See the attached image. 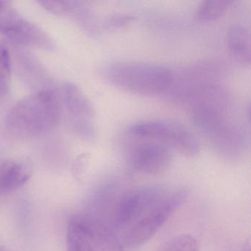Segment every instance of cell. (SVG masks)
<instances>
[{
	"label": "cell",
	"instance_id": "1",
	"mask_svg": "<svg viewBox=\"0 0 251 251\" xmlns=\"http://www.w3.org/2000/svg\"><path fill=\"white\" fill-rule=\"evenodd\" d=\"M190 104L194 126L218 153L231 158L243 153L246 135L227 116L230 97L223 88L210 89Z\"/></svg>",
	"mask_w": 251,
	"mask_h": 251
},
{
	"label": "cell",
	"instance_id": "2",
	"mask_svg": "<svg viewBox=\"0 0 251 251\" xmlns=\"http://www.w3.org/2000/svg\"><path fill=\"white\" fill-rule=\"evenodd\" d=\"M59 117L58 95L52 89H43L17 102L6 114L4 125L13 137L30 139L53 128Z\"/></svg>",
	"mask_w": 251,
	"mask_h": 251
},
{
	"label": "cell",
	"instance_id": "3",
	"mask_svg": "<svg viewBox=\"0 0 251 251\" xmlns=\"http://www.w3.org/2000/svg\"><path fill=\"white\" fill-rule=\"evenodd\" d=\"M188 197L186 189H170L144 205L128 224L118 233L125 251L142 246L151 239L164 223L183 205Z\"/></svg>",
	"mask_w": 251,
	"mask_h": 251
},
{
	"label": "cell",
	"instance_id": "4",
	"mask_svg": "<svg viewBox=\"0 0 251 251\" xmlns=\"http://www.w3.org/2000/svg\"><path fill=\"white\" fill-rule=\"evenodd\" d=\"M104 77L111 85L130 93L152 96L167 92L172 71L164 66L139 61H117L105 67Z\"/></svg>",
	"mask_w": 251,
	"mask_h": 251
},
{
	"label": "cell",
	"instance_id": "5",
	"mask_svg": "<svg viewBox=\"0 0 251 251\" xmlns=\"http://www.w3.org/2000/svg\"><path fill=\"white\" fill-rule=\"evenodd\" d=\"M128 133L134 137L162 144L184 156H195L200 151V143L195 135L184 126L176 122H140L130 126Z\"/></svg>",
	"mask_w": 251,
	"mask_h": 251
},
{
	"label": "cell",
	"instance_id": "6",
	"mask_svg": "<svg viewBox=\"0 0 251 251\" xmlns=\"http://www.w3.org/2000/svg\"><path fill=\"white\" fill-rule=\"evenodd\" d=\"M117 236L109 225L84 215L69 222L67 251H118Z\"/></svg>",
	"mask_w": 251,
	"mask_h": 251
},
{
	"label": "cell",
	"instance_id": "7",
	"mask_svg": "<svg viewBox=\"0 0 251 251\" xmlns=\"http://www.w3.org/2000/svg\"><path fill=\"white\" fill-rule=\"evenodd\" d=\"M0 33L23 46L48 51L55 48L46 32L25 18L8 1H0Z\"/></svg>",
	"mask_w": 251,
	"mask_h": 251
},
{
	"label": "cell",
	"instance_id": "8",
	"mask_svg": "<svg viewBox=\"0 0 251 251\" xmlns=\"http://www.w3.org/2000/svg\"><path fill=\"white\" fill-rule=\"evenodd\" d=\"M171 161V150L153 141L137 144L129 153V162L131 167L144 174L164 173L170 167Z\"/></svg>",
	"mask_w": 251,
	"mask_h": 251
},
{
	"label": "cell",
	"instance_id": "9",
	"mask_svg": "<svg viewBox=\"0 0 251 251\" xmlns=\"http://www.w3.org/2000/svg\"><path fill=\"white\" fill-rule=\"evenodd\" d=\"M66 105L77 133L89 140L96 136L95 111L84 94L73 83H67L64 87Z\"/></svg>",
	"mask_w": 251,
	"mask_h": 251
},
{
	"label": "cell",
	"instance_id": "10",
	"mask_svg": "<svg viewBox=\"0 0 251 251\" xmlns=\"http://www.w3.org/2000/svg\"><path fill=\"white\" fill-rule=\"evenodd\" d=\"M33 167L23 159H9L0 169V186L8 191H14L24 186L31 177Z\"/></svg>",
	"mask_w": 251,
	"mask_h": 251
},
{
	"label": "cell",
	"instance_id": "11",
	"mask_svg": "<svg viewBox=\"0 0 251 251\" xmlns=\"http://www.w3.org/2000/svg\"><path fill=\"white\" fill-rule=\"evenodd\" d=\"M226 42L229 52L237 62L245 66L251 64V33L247 27L242 25L230 27Z\"/></svg>",
	"mask_w": 251,
	"mask_h": 251
},
{
	"label": "cell",
	"instance_id": "12",
	"mask_svg": "<svg viewBox=\"0 0 251 251\" xmlns=\"http://www.w3.org/2000/svg\"><path fill=\"white\" fill-rule=\"evenodd\" d=\"M233 3L231 0H207L201 2L195 11L200 22H211L222 17Z\"/></svg>",
	"mask_w": 251,
	"mask_h": 251
},
{
	"label": "cell",
	"instance_id": "13",
	"mask_svg": "<svg viewBox=\"0 0 251 251\" xmlns=\"http://www.w3.org/2000/svg\"><path fill=\"white\" fill-rule=\"evenodd\" d=\"M11 63L9 51L0 44V95L8 93L11 86Z\"/></svg>",
	"mask_w": 251,
	"mask_h": 251
},
{
	"label": "cell",
	"instance_id": "14",
	"mask_svg": "<svg viewBox=\"0 0 251 251\" xmlns=\"http://www.w3.org/2000/svg\"><path fill=\"white\" fill-rule=\"evenodd\" d=\"M155 251H198V245L192 236L181 235L163 244Z\"/></svg>",
	"mask_w": 251,
	"mask_h": 251
},
{
	"label": "cell",
	"instance_id": "15",
	"mask_svg": "<svg viewBox=\"0 0 251 251\" xmlns=\"http://www.w3.org/2000/svg\"><path fill=\"white\" fill-rule=\"evenodd\" d=\"M39 3L47 11L56 15H67L75 11L77 5L67 1H40Z\"/></svg>",
	"mask_w": 251,
	"mask_h": 251
},
{
	"label": "cell",
	"instance_id": "16",
	"mask_svg": "<svg viewBox=\"0 0 251 251\" xmlns=\"http://www.w3.org/2000/svg\"><path fill=\"white\" fill-rule=\"evenodd\" d=\"M133 20V16L130 14H113L109 18L107 19L105 24V27L109 30H116L127 25Z\"/></svg>",
	"mask_w": 251,
	"mask_h": 251
},
{
	"label": "cell",
	"instance_id": "17",
	"mask_svg": "<svg viewBox=\"0 0 251 251\" xmlns=\"http://www.w3.org/2000/svg\"><path fill=\"white\" fill-rule=\"evenodd\" d=\"M86 157L81 156L77 159L73 166V173L77 180H80L84 173Z\"/></svg>",
	"mask_w": 251,
	"mask_h": 251
},
{
	"label": "cell",
	"instance_id": "18",
	"mask_svg": "<svg viewBox=\"0 0 251 251\" xmlns=\"http://www.w3.org/2000/svg\"><path fill=\"white\" fill-rule=\"evenodd\" d=\"M0 251H14L12 248H8V247L4 246V245H0Z\"/></svg>",
	"mask_w": 251,
	"mask_h": 251
}]
</instances>
